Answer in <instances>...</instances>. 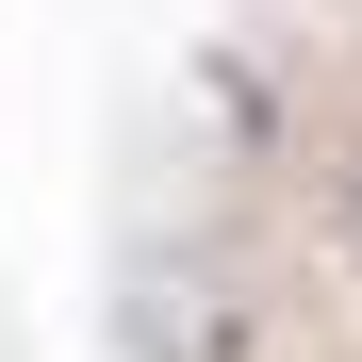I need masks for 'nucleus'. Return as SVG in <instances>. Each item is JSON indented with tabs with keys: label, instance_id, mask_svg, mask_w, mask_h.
<instances>
[{
	"label": "nucleus",
	"instance_id": "nucleus-1",
	"mask_svg": "<svg viewBox=\"0 0 362 362\" xmlns=\"http://www.w3.org/2000/svg\"><path fill=\"white\" fill-rule=\"evenodd\" d=\"M346 247H362V148H346Z\"/></svg>",
	"mask_w": 362,
	"mask_h": 362
}]
</instances>
